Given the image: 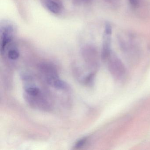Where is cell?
<instances>
[{
    "instance_id": "1",
    "label": "cell",
    "mask_w": 150,
    "mask_h": 150,
    "mask_svg": "<svg viewBox=\"0 0 150 150\" xmlns=\"http://www.w3.org/2000/svg\"><path fill=\"white\" fill-rule=\"evenodd\" d=\"M109 68L112 75L116 79H122L125 74V68L117 58H113L110 60Z\"/></svg>"
},
{
    "instance_id": "2",
    "label": "cell",
    "mask_w": 150,
    "mask_h": 150,
    "mask_svg": "<svg viewBox=\"0 0 150 150\" xmlns=\"http://www.w3.org/2000/svg\"><path fill=\"white\" fill-rule=\"evenodd\" d=\"M45 6L52 13L58 14L60 12V8L57 4L52 0H47L45 2Z\"/></svg>"
},
{
    "instance_id": "3",
    "label": "cell",
    "mask_w": 150,
    "mask_h": 150,
    "mask_svg": "<svg viewBox=\"0 0 150 150\" xmlns=\"http://www.w3.org/2000/svg\"><path fill=\"white\" fill-rule=\"evenodd\" d=\"M49 84L53 86L54 87L56 88L57 89H61V90L66 89L67 87L66 83L63 81L59 80V79L53 80V81H51Z\"/></svg>"
},
{
    "instance_id": "4",
    "label": "cell",
    "mask_w": 150,
    "mask_h": 150,
    "mask_svg": "<svg viewBox=\"0 0 150 150\" xmlns=\"http://www.w3.org/2000/svg\"><path fill=\"white\" fill-rule=\"evenodd\" d=\"M110 56V42L108 38L104 41L103 43L102 52V58L103 59H106Z\"/></svg>"
},
{
    "instance_id": "5",
    "label": "cell",
    "mask_w": 150,
    "mask_h": 150,
    "mask_svg": "<svg viewBox=\"0 0 150 150\" xmlns=\"http://www.w3.org/2000/svg\"><path fill=\"white\" fill-rule=\"evenodd\" d=\"M25 91L30 96H35L40 93L39 88L35 87H29L25 88Z\"/></svg>"
},
{
    "instance_id": "6",
    "label": "cell",
    "mask_w": 150,
    "mask_h": 150,
    "mask_svg": "<svg viewBox=\"0 0 150 150\" xmlns=\"http://www.w3.org/2000/svg\"><path fill=\"white\" fill-rule=\"evenodd\" d=\"M20 54L19 52L16 49H13L8 51V57L10 59L16 60L19 58Z\"/></svg>"
},
{
    "instance_id": "7",
    "label": "cell",
    "mask_w": 150,
    "mask_h": 150,
    "mask_svg": "<svg viewBox=\"0 0 150 150\" xmlns=\"http://www.w3.org/2000/svg\"><path fill=\"white\" fill-rule=\"evenodd\" d=\"M87 138L86 137L83 138H81V139H79L78 140L74 146V149H79V148H81L83 147L85 144L86 143Z\"/></svg>"
},
{
    "instance_id": "8",
    "label": "cell",
    "mask_w": 150,
    "mask_h": 150,
    "mask_svg": "<svg viewBox=\"0 0 150 150\" xmlns=\"http://www.w3.org/2000/svg\"><path fill=\"white\" fill-rule=\"evenodd\" d=\"M112 29H111V26L109 24H107L105 28V32H106V35H110L111 34Z\"/></svg>"
},
{
    "instance_id": "9",
    "label": "cell",
    "mask_w": 150,
    "mask_h": 150,
    "mask_svg": "<svg viewBox=\"0 0 150 150\" xmlns=\"http://www.w3.org/2000/svg\"><path fill=\"white\" fill-rule=\"evenodd\" d=\"M132 5L136 6L138 4V0H129Z\"/></svg>"
}]
</instances>
